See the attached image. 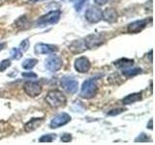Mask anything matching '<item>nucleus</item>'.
<instances>
[{"instance_id": "nucleus-1", "label": "nucleus", "mask_w": 155, "mask_h": 145, "mask_svg": "<svg viewBox=\"0 0 155 145\" xmlns=\"http://www.w3.org/2000/svg\"><path fill=\"white\" fill-rule=\"evenodd\" d=\"M45 101L51 108H58L66 105V97L58 90H51L48 92Z\"/></svg>"}, {"instance_id": "nucleus-2", "label": "nucleus", "mask_w": 155, "mask_h": 145, "mask_svg": "<svg viewBox=\"0 0 155 145\" xmlns=\"http://www.w3.org/2000/svg\"><path fill=\"white\" fill-rule=\"evenodd\" d=\"M61 18V11L60 10H55V11H51L48 13L45 16L41 17L38 21L35 22V27L44 28L48 25H53L56 24Z\"/></svg>"}, {"instance_id": "nucleus-3", "label": "nucleus", "mask_w": 155, "mask_h": 145, "mask_svg": "<svg viewBox=\"0 0 155 145\" xmlns=\"http://www.w3.org/2000/svg\"><path fill=\"white\" fill-rule=\"evenodd\" d=\"M97 91H98V86H97L96 80L93 79H90L84 81L81 88L80 96L84 99L89 100L95 97V95L97 94Z\"/></svg>"}, {"instance_id": "nucleus-4", "label": "nucleus", "mask_w": 155, "mask_h": 145, "mask_svg": "<svg viewBox=\"0 0 155 145\" xmlns=\"http://www.w3.org/2000/svg\"><path fill=\"white\" fill-rule=\"evenodd\" d=\"M84 17L90 23H97L102 19V11L98 7L90 6L85 11Z\"/></svg>"}, {"instance_id": "nucleus-5", "label": "nucleus", "mask_w": 155, "mask_h": 145, "mask_svg": "<svg viewBox=\"0 0 155 145\" xmlns=\"http://www.w3.org/2000/svg\"><path fill=\"white\" fill-rule=\"evenodd\" d=\"M71 121V116L66 113V112H62L55 115L54 117L52 118V120L51 121L50 127L51 129H56L64 126L66 124H68Z\"/></svg>"}, {"instance_id": "nucleus-6", "label": "nucleus", "mask_w": 155, "mask_h": 145, "mask_svg": "<svg viewBox=\"0 0 155 145\" xmlns=\"http://www.w3.org/2000/svg\"><path fill=\"white\" fill-rule=\"evenodd\" d=\"M23 89L25 91V93L32 98L39 96L42 92V86L38 83V82L34 81H27L23 85Z\"/></svg>"}, {"instance_id": "nucleus-7", "label": "nucleus", "mask_w": 155, "mask_h": 145, "mask_svg": "<svg viewBox=\"0 0 155 145\" xmlns=\"http://www.w3.org/2000/svg\"><path fill=\"white\" fill-rule=\"evenodd\" d=\"M61 86L68 92V93L75 94L78 91V88H79V83H78V81L75 79H73V77L64 76L61 79Z\"/></svg>"}, {"instance_id": "nucleus-8", "label": "nucleus", "mask_w": 155, "mask_h": 145, "mask_svg": "<svg viewBox=\"0 0 155 145\" xmlns=\"http://www.w3.org/2000/svg\"><path fill=\"white\" fill-rule=\"evenodd\" d=\"M62 65L63 61L59 56H51L46 61V68L51 72L59 71L62 68Z\"/></svg>"}, {"instance_id": "nucleus-9", "label": "nucleus", "mask_w": 155, "mask_h": 145, "mask_svg": "<svg viewBox=\"0 0 155 145\" xmlns=\"http://www.w3.org/2000/svg\"><path fill=\"white\" fill-rule=\"evenodd\" d=\"M74 67L77 72H81V74H84V72H87L89 71L91 67V63L86 57L81 56V57L77 58L75 60Z\"/></svg>"}, {"instance_id": "nucleus-10", "label": "nucleus", "mask_w": 155, "mask_h": 145, "mask_svg": "<svg viewBox=\"0 0 155 145\" xmlns=\"http://www.w3.org/2000/svg\"><path fill=\"white\" fill-rule=\"evenodd\" d=\"M104 41L105 40L103 37H101V35H96V34L89 35L84 39V43H85L86 47L91 48V50L102 46L104 44Z\"/></svg>"}, {"instance_id": "nucleus-11", "label": "nucleus", "mask_w": 155, "mask_h": 145, "mask_svg": "<svg viewBox=\"0 0 155 145\" xmlns=\"http://www.w3.org/2000/svg\"><path fill=\"white\" fill-rule=\"evenodd\" d=\"M36 54H51V53L56 52L58 47L56 46L50 45V44H37L34 47Z\"/></svg>"}, {"instance_id": "nucleus-12", "label": "nucleus", "mask_w": 155, "mask_h": 145, "mask_svg": "<svg viewBox=\"0 0 155 145\" xmlns=\"http://www.w3.org/2000/svg\"><path fill=\"white\" fill-rule=\"evenodd\" d=\"M148 21L147 19H140V21H136L134 22H131L128 27L127 31L129 33H139L145 28V26L147 25Z\"/></svg>"}, {"instance_id": "nucleus-13", "label": "nucleus", "mask_w": 155, "mask_h": 145, "mask_svg": "<svg viewBox=\"0 0 155 145\" xmlns=\"http://www.w3.org/2000/svg\"><path fill=\"white\" fill-rule=\"evenodd\" d=\"M102 18L107 22L113 23L117 21V13L113 8L106 9L104 12H102Z\"/></svg>"}, {"instance_id": "nucleus-14", "label": "nucleus", "mask_w": 155, "mask_h": 145, "mask_svg": "<svg viewBox=\"0 0 155 145\" xmlns=\"http://www.w3.org/2000/svg\"><path fill=\"white\" fill-rule=\"evenodd\" d=\"M86 48L87 47L85 46L84 40H76V41L73 42L69 47V50L74 53V54L81 53L82 51H84Z\"/></svg>"}, {"instance_id": "nucleus-15", "label": "nucleus", "mask_w": 155, "mask_h": 145, "mask_svg": "<svg viewBox=\"0 0 155 145\" xmlns=\"http://www.w3.org/2000/svg\"><path fill=\"white\" fill-rule=\"evenodd\" d=\"M44 122V118H32L30 121L24 125V130L26 133H30L35 130L37 128H39Z\"/></svg>"}, {"instance_id": "nucleus-16", "label": "nucleus", "mask_w": 155, "mask_h": 145, "mask_svg": "<svg viewBox=\"0 0 155 145\" xmlns=\"http://www.w3.org/2000/svg\"><path fill=\"white\" fill-rule=\"evenodd\" d=\"M142 100V93L139 92V93H133V94H129L122 99V103L123 105H131L134 103H137V102Z\"/></svg>"}, {"instance_id": "nucleus-17", "label": "nucleus", "mask_w": 155, "mask_h": 145, "mask_svg": "<svg viewBox=\"0 0 155 145\" xmlns=\"http://www.w3.org/2000/svg\"><path fill=\"white\" fill-rule=\"evenodd\" d=\"M134 64V60L133 59H128V58H120L117 61L114 63V65L116 67H119V68H129V67H132Z\"/></svg>"}, {"instance_id": "nucleus-18", "label": "nucleus", "mask_w": 155, "mask_h": 145, "mask_svg": "<svg viewBox=\"0 0 155 145\" xmlns=\"http://www.w3.org/2000/svg\"><path fill=\"white\" fill-rule=\"evenodd\" d=\"M123 75L127 77H131V76H137L139 74L142 72V69H140V68H128V69H125L122 71Z\"/></svg>"}, {"instance_id": "nucleus-19", "label": "nucleus", "mask_w": 155, "mask_h": 145, "mask_svg": "<svg viewBox=\"0 0 155 145\" xmlns=\"http://www.w3.org/2000/svg\"><path fill=\"white\" fill-rule=\"evenodd\" d=\"M38 63V60L35 59V58H29V59H25L22 62V68L25 70H31L32 68H34L36 66V64Z\"/></svg>"}, {"instance_id": "nucleus-20", "label": "nucleus", "mask_w": 155, "mask_h": 145, "mask_svg": "<svg viewBox=\"0 0 155 145\" xmlns=\"http://www.w3.org/2000/svg\"><path fill=\"white\" fill-rule=\"evenodd\" d=\"M56 138V134H44L39 138L40 142H52L53 139Z\"/></svg>"}, {"instance_id": "nucleus-21", "label": "nucleus", "mask_w": 155, "mask_h": 145, "mask_svg": "<svg viewBox=\"0 0 155 145\" xmlns=\"http://www.w3.org/2000/svg\"><path fill=\"white\" fill-rule=\"evenodd\" d=\"M22 56V52L21 51L19 48H13L11 50V57L12 59H15V60H18L21 59Z\"/></svg>"}, {"instance_id": "nucleus-22", "label": "nucleus", "mask_w": 155, "mask_h": 145, "mask_svg": "<svg viewBox=\"0 0 155 145\" xmlns=\"http://www.w3.org/2000/svg\"><path fill=\"white\" fill-rule=\"evenodd\" d=\"M29 46H30L29 40H28V39H25V40H23L21 44H19V50H21V52H25V51L28 50Z\"/></svg>"}, {"instance_id": "nucleus-23", "label": "nucleus", "mask_w": 155, "mask_h": 145, "mask_svg": "<svg viewBox=\"0 0 155 145\" xmlns=\"http://www.w3.org/2000/svg\"><path fill=\"white\" fill-rule=\"evenodd\" d=\"M10 66H11V61H10L9 59L2 60L1 63H0V72H5Z\"/></svg>"}, {"instance_id": "nucleus-24", "label": "nucleus", "mask_w": 155, "mask_h": 145, "mask_svg": "<svg viewBox=\"0 0 155 145\" xmlns=\"http://www.w3.org/2000/svg\"><path fill=\"white\" fill-rule=\"evenodd\" d=\"M148 140H149V137H147V135L143 133H142L137 138L135 139V141L136 142H147V141H148Z\"/></svg>"}, {"instance_id": "nucleus-25", "label": "nucleus", "mask_w": 155, "mask_h": 145, "mask_svg": "<svg viewBox=\"0 0 155 145\" xmlns=\"http://www.w3.org/2000/svg\"><path fill=\"white\" fill-rule=\"evenodd\" d=\"M71 2H75L76 3V10L77 11H81V9L84 6V4L85 3L86 0H69Z\"/></svg>"}, {"instance_id": "nucleus-26", "label": "nucleus", "mask_w": 155, "mask_h": 145, "mask_svg": "<svg viewBox=\"0 0 155 145\" xmlns=\"http://www.w3.org/2000/svg\"><path fill=\"white\" fill-rule=\"evenodd\" d=\"M125 109L124 108H117V109H113V110H110V112H108L109 115H111V116H114V115H118L120 113H122L124 112Z\"/></svg>"}, {"instance_id": "nucleus-27", "label": "nucleus", "mask_w": 155, "mask_h": 145, "mask_svg": "<svg viewBox=\"0 0 155 145\" xmlns=\"http://www.w3.org/2000/svg\"><path fill=\"white\" fill-rule=\"evenodd\" d=\"M72 140V135L70 134H64L61 137V141L62 142H70Z\"/></svg>"}, {"instance_id": "nucleus-28", "label": "nucleus", "mask_w": 155, "mask_h": 145, "mask_svg": "<svg viewBox=\"0 0 155 145\" xmlns=\"http://www.w3.org/2000/svg\"><path fill=\"white\" fill-rule=\"evenodd\" d=\"M22 76L24 77H33V79H36L37 75L34 74V72H22Z\"/></svg>"}, {"instance_id": "nucleus-29", "label": "nucleus", "mask_w": 155, "mask_h": 145, "mask_svg": "<svg viewBox=\"0 0 155 145\" xmlns=\"http://www.w3.org/2000/svg\"><path fill=\"white\" fill-rule=\"evenodd\" d=\"M95 1V3L96 4H98V5H104V4H106L107 3V1H108V0H94Z\"/></svg>"}, {"instance_id": "nucleus-30", "label": "nucleus", "mask_w": 155, "mask_h": 145, "mask_svg": "<svg viewBox=\"0 0 155 145\" xmlns=\"http://www.w3.org/2000/svg\"><path fill=\"white\" fill-rule=\"evenodd\" d=\"M148 128L150 130H152V119H150L149 120V123H148Z\"/></svg>"}, {"instance_id": "nucleus-31", "label": "nucleus", "mask_w": 155, "mask_h": 145, "mask_svg": "<svg viewBox=\"0 0 155 145\" xmlns=\"http://www.w3.org/2000/svg\"><path fill=\"white\" fill-rule=\"evenodd\" d=\"M5 47V43H0V51H1Z\"/></svg>"}, {"instance_id": "nucleus-32", "label": "nucleus", "mask_w": 155, "mask_h": 145, "mask_svg": "<svg viewBox=\"0 0 155 145\" xmlns=\"http://www.w3.org/2000/svg\"><path fill=\"white\" fill-rule=\"evenodd\" d=\"M31 2H37V1H41V0H30Z\"/></svg>"}]
</instances>
